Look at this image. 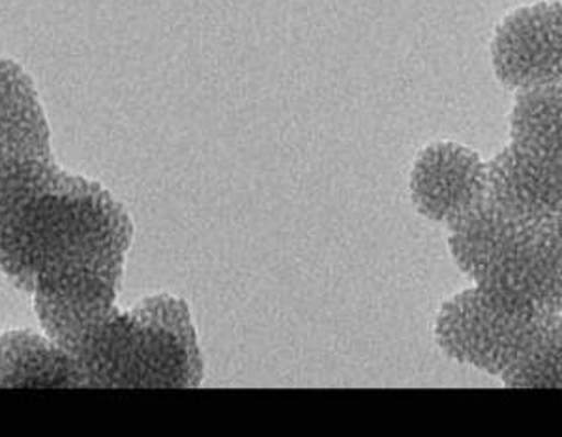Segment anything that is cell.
<instances>
[{"label": "cell", "instance_id": "obj_1", "mask_svg": "<svg viewBox=\"0 0 562 437\" xmlns=\"http://www.w3.org/2000/svg\"><path fill=\"white\" fill-rule=\"evenodd\" d=\"M132 235L102 184L58 166L33 78L0 57V272L33 295L45 335L115 309Z\"/></svg>", "mask_w": 562, "mask_h": 437}, {"label": "cell", "instance_id": "obj_2", "mask_svg": "<svg viewBox=\"0 0 562 437\" xmlns=\"http://www.w3.org/2000/svg\"><path fill=\"white\" fill-rule=\"evenodd\" d=\"M450 246L471 274L487 320L530 327L562 310V211L512 216L486 190L447 220Z\"/></svg>", "mask_w": 562, "mask_h": 437}, {"label": "cell", "instance_id": "obj_3", "mask_svg": "<svg viewBox=\"0 0 562 437\" xmlns=\"http://www.w3.org/2000/svg\"><path fill=\"white\" fill-rule=\"evenodd\" d=\"M83 386H180L195 380V340L184 304L169 295L113 309L70 348Z\"/></svg>", "mask_w": 562, "mask_h": 437}, {"label": "cell", "instance_id": "obj_4", "mask_svg": "<svg viewBox=\"0 0 562 437\" xmlns=\"http://www.w3.org/2000/svg\"><path fill=\"white\" fill-rule=\"evenodd\" d=\"M486 192L512 216L562 211V85L519 89L512 139L486 164Z\"/></svg>", "mask_w": 562, "mask_h": 437}, {"label": "cell", "instance_id": "obj_5", "mask_svg": "<svg viewBox=\"0 0 562 437\" xmlns=\"http://www.w3.org/2000/svg\"><path fill=\"white\" fill-rule=\"evenodd\" d=\"M493 68L512 89L562 85V0L518 8L497 26Z\"/></svg>", "mask_w": 562, "mask_h": 437}, {"label": "cell", "instance_id": "obj_6", "mask_svg": "<svg viewBox=\"0 0 562 437\" xmlns=\"http://www.w3.org/2000/svg\"><path fill=\"white\" fill-rule=\"evenodd\" d=\"M486 190V164L458 143L429 145L411 177L413 201L424 216L447 222Z\"/></svg>", "mask_w": 562, "mask_h": 437}, {"label": "cell", "instance_id": "obj_7", "mask_svg": "<svg viewBox=\"0 0 562 437\" xmlns=\"http://www.w3.org/2000/svg\"><path fill=\"white\" fill-rule=\"evenodd\" d=\"M83 386L76 359L49 336L26 328L0 335V389Z\"/></svg>", "mask_w": 562, "mask_h": 437}]
</instances>
